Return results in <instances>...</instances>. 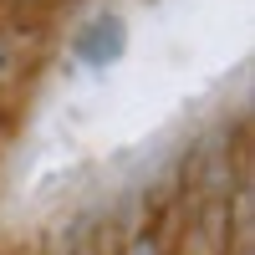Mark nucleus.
I'll use <instances>...</instances> for the list:
<instances>
[{"instance_id":"1","label":"nucleus","mask_w":255,"mask_h":255,"mask_svg":"<svg viewBox=\"0 0 255 255\" xmlns=\"http://www.w3.org/2000/svg\"><path fill=\"white\" fill-rule=\"evenodd\" d=\"M0 67H5V51H0Z\"/></svg>"}]
</instances>
